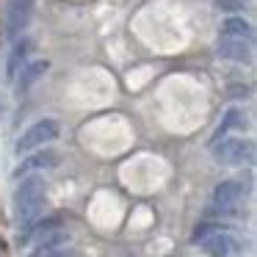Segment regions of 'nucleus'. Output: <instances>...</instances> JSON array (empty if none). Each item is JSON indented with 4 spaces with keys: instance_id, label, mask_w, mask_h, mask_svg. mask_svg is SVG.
<instances>
[{
    "instance_id": "1",
    "label": "nucleus",
    "mask_w": 257,
    "mask_h": 257,
    "mask_svg": "<svg viewBox=\"0 0 257 257\" xmlns=\"http://www.w3.org/2000/svg\"><path fill=\"white\" fill-rule=\"evenodd\" d=\"M42 205H45V180L39 174L25 177L14 191V221L20 224V229H28L36 221V216L42 213Z\"/></svg>"
},
{
    "instance_id": "2",
    "label": "nucleus",
    "mask_w": 257,
    "mask_h": 257,
    "mask_svg": "<svg viewBox=\"0 0 257 257\" xmlns=\"http://www.w3.org/2000/svg\"><path fill=\"white\" fill-rule=\"evenodd\" d=\"M56 136H58V122H56V119H39V122H34L23 136H20L17 152L23 155V152L39 150V147H45L47 141H53Z\"/></svg>"
},
{
    "instance_id": "3",
    "label": "nucleus",
    "mask_w": 257,
    "mask_h": 257,
    "mask_svg": "<svg viewBox=\"0 0 257 257\" xmlns=\"http://www.w3.org/2000/svg\"><path fill=\"white\" fill-rule=\"evenodd\" d=\"M216 147V161L218 163H227V166H240V163H249L251 155H254V144L249 139H224L221 144H213Z\"/></svg>"
},
{
    "instance_id": "4",
    "label": "nucleus",
    "mask_w": 257,
    "mask_h": 257,
    "mask_svg": "<svg viewBox=\"0 0 257 257\" xmlns=\"http://www.w3.org/2000/svg\"><path fill=\"white\" fill-rule=\"evenodd\" d=\"M31 14H34V0H9L6 9V34L9 39H17L25 31V25L31 23Z\"/></svg>"
},
{
    "instance_id": "5",
    "label": "nucleus",
    "mask_w": 257,
    "mask_h": 257,
    "mask_svg": "<svg viewBox=\"0 0 257 257\" xmlns=\"http://www.w3.org/2000/svg\"><path fill=\"white\" fill-rule=\"evenodd\" d=\"M216 53L221 58H229V61L249 64L251 61V42L235 39V36H221V39H218V45H216Z\"/></svg>"
},
{
    "instance_id": "6",
    "label": "nucleus",
    "mask_w": 257,
    "mask_h": 257,
    "mask_svg": "<svg viewBox=\"0 0 257 257\" xmlns=\"http://www.w3.org/2000/svg\"><path fill=\"white\" fill-rule=\"evenodd\" d=\"M240 196H243V185H240L238 180H224V183H218L216 191H213V205L221 213H227L240 202Z\"/></svg>"
},
{
    "instance_id": "7",
    "label": "nucleus",
    "mask_w": 257,
    "mask_h": 257,
    "mask_svg": "<svg viewBox=\"0 0 257 257\" xmlns=\"http://www.w3.org/2000/svg\"><path fill=\"white\" fill-rule=\"evenodd\" d=\"M67 243H69V232L53 229V232L42 235V243L34 249L31 257H64L67 254Z\"/></svg>"
},
{
    "instance_id": "8",
    "label": "nucleus",
    "mask_w": 257,
    "mask_h": 257,
    "mask_svg": "<svg viewBox=\"0 0 257 257\" xmlns=\"http://www.w3.org/2000/svg\"><path fill=\"white\" fill-rule=\"evenodd\" d=\"M58 166V152L56 150H42V152H34L31 158H25L17 169H14V177H23V174H31V172H45V169H53Z\"/></svg>"
},
{
    "instance_id": "9",
    "label": "nucleus",
    "mask_w": 257,
    "mask_h": 257,
    "mask_svg": "<svg viewBox=\"0 0 257 257\" xmlns=\"http://www.w3.org/2000/svg\"><path fill=\"white\" fill-rule=\"evenodd\" d=\"M202 249L210 257H227L229 251L235 249V240L229 238V235H224L221 229H216L213 235H205V238H202Z\"/></svg>"
},
{
    "instance_id": "10",
    "label": "nucleus",
    "mask_w": 257,
    "mask_h": 257,
    "mask_svg": "<svg viewBox=\"0 0 257 257\" xmlns=\"http://www.w3.org/2000/svg\"><path fill=\"white\" fill-rule=\"evenodd\" d=\"M47 69H50V61H45V58H42V61H31V64H23V69H17V86L20 89H31V86L36 83V80L39 78H45L47 75Z\"/></svg>"
},
{
    "instance_id": "11",
    "label": "nucleus",
    "mask_w": 257,
    "mask_h": 257,
    "mask_svg": "<svg viewBox=\"0 0 257 257\" xmlns=\"http://www.w3.org/2000/svg\"><path fill=\"white\" fill-rule=\"evenodd\" d=\"M221 36H235V39H246V42H251V39H254V28H251L249 20L238 17V14H232V17L224 20V25H221Z\"/></svg>"
},
{
    "instance_id": "12",
    "label": "nucleus",
    "mask_w": 257,
    "mask_h": 257,
    "mask_svg": "<svg viewBox=\"0 0 257 257\" xmlns=\"http://www.w3.org/2000/svg\"><path fill=\"white\" fill-rule=\"evenodd\" d=\"M243 124H246L243 113H240L238 108H229V111L221 116V122H218V127H216V133H213L210 144H218V141H221L224 136L229 133V130H238V127H243Z\"/></svg>"
},
{
    "instance_id": "13",
    "label": "nucleus",
    "mask_w": 257,
    "mask_h": 257,
    "mask_svg": "<svg viewBox=\"0 0 257 257\" xmlns=\"http://www.w3.org/2000/svg\"><path fill=\"white\" fill-rule=\"evenodd\" d=\"M28 53H31V42L28 39H23V42H17V45H14V50H12V56H9V75H17V69L23 67L25 64V58H28Z\"/></svg>"
},
{
    "instance_id": "14",
    "label": "nucleus",
    "mask_w": 257,
    "mask_h": 257,
    "mask_svg": "<svg viewBox=\"0 0 257 257\" xmlns=\"http://www.w3.org/2000/svg\"><path fill=\"white\" fill-rule=\"evenodd\" d=\"M221 12H229V14H238L243 12V0H213Z\"/></svg>"
}]
</instances>
